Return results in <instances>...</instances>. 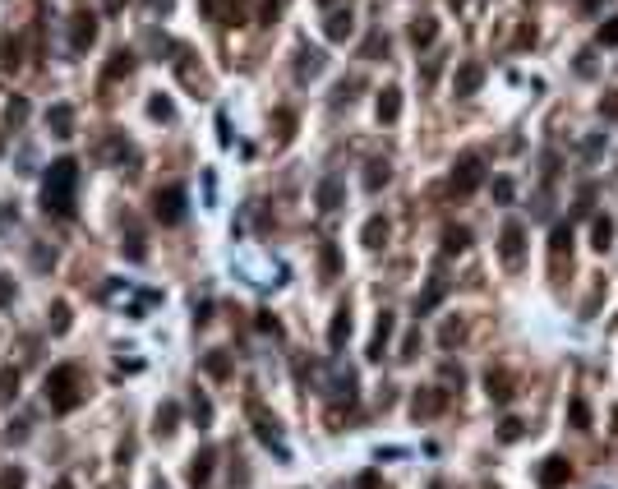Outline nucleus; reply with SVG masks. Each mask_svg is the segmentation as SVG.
I'll return each mask as SVG.
<instances>
[{
  "label": "nucleus",
  "mask_w": 618,
  "mask_h": 489,
  "mask_svg": "<svg viewBox=\"0 0 618 489\" xmlns=\"http://www.w3.org/2000/svg\"><path fill=\"white\" fill-rule=\"evenodd\" d=\"M74 185H78V162H74V157H60V162H51V171H46V185H42L46 212H55V217H74Z\"/></svg>",
  "instance_id": "1"
},
{
  "label": "nucleus",
  "mask_w": 618,
  "mask_h": 489,
  "mask_svg": "<svg viewBox=\"0 0 618 489\" xmlns=\"http://www.w3.org/2000/svg\"><path fill=\"white\" fill-rule=\"evenodd\" d=\"M46 401H51V411H74L78 401H83V392H78V369L74 365H55L51 374H46Z\"/></svg>",
  "instance_id": "2"
},
{
  "label": "nucleus",
  "mask_w": 618,
  "mask_h": 489,
  "mask_svg": "<svg viewBox=\"0 0 618 489\" xmlns=\"http://www.w3.org/2000/svg\"><path fill=\"white\" fill-rule=\"evenodd\" d=\"M568 254H572V226L554 222V231H549V277L554 282H563V259Z\"/></svg>",
  "instance_id": "3"
},
{
  "label": "nucleus",
  "mask_w": 618,
  "mask_h": 489,
  "mask_svg": "<svg viewBox=\"0 0 618 489\" xmlns=\"http://www.w3.org/2000/svg\"><path fill=\"white\" fill-rule=\"evenodd\" d=\"M480 180H485V157L466 153L462 162H457V171H453V194H471Z\"/></svg>",
  "instance_id": "4"
},
{
  "label": "nucleus",
  "mask_w": 618,
  "mask_h": 489,
  "mask_svg": "<svg viewBox=\"0 0 618 489\" xmlns=\"http://www.w3.org/2000/svg\"><path fill=\"white\" fill-rule=\"evenodd\" d=\"M521 249H526V231H521V222H508V226H503V240H498L503 268H512V273H517V268H521Z\"/></svg>",
  "instance_id": "5"
},
{
  "label": "nucleus",
  "mask_w": 618,
  "mask_h": 489,
  "mask_svg": "<svg viewBox=\"0 0 618 489\" xmlns=\"http://www.w3.org/2000/svg\"><path fill=\"white\" fill-rule=\"evenodd\" d=\"M157 217H162V222H180V217H185V189L180 185L157 189Z\"/></svg>",
  "instance_id": "6"
},
{
  "label": "nucleus",
  "mask_w": 618,
  "mask_h": 489,
  "mask_svg": "<svg viewBox=\"0 0 618 489\" xmlns=\"http://www.w3.org/2000/svg\"><path fill=\"white\" fill-rule=\"evenodd\" d=\"M342 199H346L342 176H323V180H319V208H323V212H337V208H342Z\"/></svg>",
  "instance_id": "7"
},
{
  "label": "nucleus",
  "mask_w": 618,
  "mask_h": 489,
  "mask_svg": "<svg viewBox=\"0 0 618 489\" xmlns=\"http://www.w3.org/2000/svg\"><path fill=\"white\" fill-rule=\"evenodd\" d=\"M46 130H51L55 139H69V134H74V106H65V102H55L51 111H46Z\"/></svg>",
  "instance_id": "8"
},
{
  "label": "nucleus",
  "mask_w": 618,
  "mask_h": 489,
  "mask_svg": "<svg viewBox=\"0 0 618 489\" xmlns=\"http://www.w3.org/2000/svg\"><path fill=\"white\" fill-rule=\"evenodd\" d=\"M568 476H572L568 457H549V462L540 467V485H544V489H563V485H568Z\"/></svg>",
  "instance_id": "9"
},
{
  "label": "nucleus",
  "mask_w": 618,
  "mask_h": 489,
  "mask_svg": "<svg viewBox=\"0 0 618 489\" xmlns=\"http://www.w3.org/2000/svg\"><path fill=\"white\" fill-rule=\"evenodd\" d=\"M249 415H254V425H259V439H263L268 448H282V425H277L273 415H268L263 406H259V401L249 406Z\"/></svg>",
  "instance_id": "10"
},
{
  "label": "nucleus",
  "mask_w": 618,
  "mask_h": 489,
  "mask_svg": "<svg viewBox=\"0 0 618 489\" xmlns=\"http://www.w3.org/2000/svg\"><path fill=\"white\" fill-rule=\"evenodd\" d=\"M485 83V65H475V60H466L462 69H457V97H475V88Z\"/></svg>",
  "instance_id": "11"
},
{
  "label": "nucleus",
  "mask_w": 618,
  "mask_h": 489,
  "mask_svg": "<svg viewBox=\"0 0 618 489\" xmlns=\"http://www.w3.org/2000/svg\"><path fill=\"white\" fill-rule=\"evenodd\" d=\"M443 401H448V397H443L439 388H420V392H416V401H411V415H416V420H420V415H439V411H443Z\"/></svg>",
  "instance_id": "12"
},
{
  "label": "nucleus",
  "mask_w": 618,
  "mask_h": 489,
  "mask_svg": "<svg viewBox=\"0 0 618 489\" xmlns=\"http://www.w3.org/2000/svg\"><path fill=\"white\" fill-rule=\"evenodd\" d=\"M346 337H351V310H346V305H337V314H332V328H328V346H332V351H342Z\"/></svg>",
  "instance_id": "13"
},
{
  "label": "nucleus",
  "mask_w": 618,
  "mask_h": 489,
  "mask_svg": "<svg viewBox=\"0 0 618 489\" xmlns=\"http://www.w3.org/2000/svg\"><path fill=\"white\" fill-rule=\"evenodd\" d=\"M351 28H355L351 10H332V14H328V23H323V33H328V42H346V37H351Z\"/></svg>",
  "instance_id": "14"
},
{
  "label": "nucleus",
  "mask_w": 618,
  "mask_h": 489,
  "mask_svg": "<svg viewBox=\"0 0 618 489\" xmlns=\"http://www.w3.org/2000/svg\"><path fill=\"white\" fill-rule=\"evenodd\" d=\"M485 388H489V397H494V401H508L512 397V374H508V369H489V374H485Z\"/></svg>",
  "instance_id": "15"
},
{
  "label": "nucleus",
  "mask_w": 618,
  "mask_h": 489,
  "mask_svg": "<svg viewBox=\"0 0 618 489\" xmlns=\"http://www.w3.org/2000/svg\"><path fill=\"white\" fill-rule=\"evenodd\" d=\"M212 462H217V453H212V448L194 453V462H189V480H194V485H208V476H212Z\"/></svg>",
  "instance_id": "16"
},
{
  "label": "nucleus",
  "mask_w": 618,
  "mask_h": 489,
  "mask_svg": "<svg viewBox=\"0 0 618 489\" xmlns=\"http://www.w3.org/2000/svg\"><path fill=\"white\" fill-rule=\"evenodd\" d=\"M92 37H97V19L78 10V14H74V46L83 51V46H92Z\"/></svg>",
  "instance_id": "17"
},
{
  "label": "nucleus",
  "mask_w": 618,
  "mask_h": 489,
  "mask_svg": "<svg viewBox=\"0 0 618 489\" xmlns=\"http://www.w3.org/2000/svg\"><path fill=\"white\" fill-rule=\"evenodd\" d=\"M397 111H401V92L397 88H383V92H378V120L392 125V120H397Z\"/></svg>",
  "instance_id": "18"
},
{
  "label": "nucleus",
  "mask_w": 618,
  "mask_h": 489,
  "mask_svg": "<svg viewBox=\"0 0 618 489\" xmlns=\"http://www.w3.org/2000/svg\"><path fill=\"white\" fill-rule=\"evenodd\" d=\"M360 240L369 245V249H383V245H387V222H383V217H369L364 231H360Z\"/></svg>",
  "instance_id": "19"
},
{
  "label": "nucleus",
  "mask_w": 618,
  "mask_h": 489,
  "mask_svg": "<svg viewBox=\"0 0 618 489\" xmlns=\"http://www.w3.org/2000/svg\"><path fill=\"white\" fill-rule=\"evenodd\" d=\"M387 337H392V314H383V319H378V328H374V342H369V360H383V346H387Z\"/></svg>",
  "instance_id": "20"
},
{
  "label": "nucleus",
  "mask_w": 618,
  "mask_h": 489,
  "mask_svg": "<svg viewBox=\"0 0 618 489\" xmlns=\"http://www.w3.org/2000/svg\"><path fill=\"white\" fill-rule=\"evenodd\" d=\"M466 245H471V231H466V226H448V231H443V249H448V254H462Z\"/></svg>",
  "instance_id": "21"
},
{
  "label": "nucleus",
  "mask_w": 618,
  "mask_h": 489,
  "mask_svg": "<svg viewBox=\"0 0 618 489\" xmlns=\"http://www.w3.org/2000/svg\"><path fill=\"white\" fill-rule=\"evenodd\" d=\"M300 78H314V74H323V51H309V46H305V51H300Z\"/></svg>",
  "instance_id": "22"
},
{
  "label": "nucleus",
  "mask_w": 618,
  "mask_h": 489,
  "mask_svg": "<svg viewBox=\"0 0 618 489\" xmlns=\"http://www.w3.org/2000/svg\"><path fill=\"white\" fill-rule=\"evenodd\" d=\"M176 420H180V406H176V401L157 406V434H176Z\"/></svg>",
  "instance_id": "23"
},
{
  "label": "nucleus",
  "mask_w": 618,
  "mask_h": 489,
  "mask_svg": "<svg viewBox=\"0 0 618 489\" xmlns=\"http://www.w3.org/2000/svg\"><path fill=\"white\" fill-rule=\"evenodd\" d=\"M434 33H439V23H434V19H416V23H411V42H416V46H430Z\"/></svg>",
  "instance_id": "24"
},
{
  "label": "nucleus",
  "mask_w": 618,
  "mask_h": 489,
  "mask_svg": "<svg viewBox=\"0 0 618 489\" xmlns=\"http://www.w3.org/2000/svg\"><path fill=\"white\" fill-rule=\"evenodd\" d=\"M387 176H392V167H387V162H369V171H364V189H383Z\"/></svg>",
  "instance_id": "25"
},
{
  "label": "nucleus",
  "mask_w": 618,
  "mask_h": 489,
  "mask_svg": "<svg viewBox=\"0 0 618 489\" xmlns=\"http://www.w3.org/2000/svg\"><path fill=\"white\" fill-rule=\"evenodd\" d=\"M23 120H28V102H23V97H14L10 106H5V125H10V130H19Z\"/></svg>",
  "instance_id": "26"
},
{
  "label": "nucleus",
  "mask_w": 618,
  "mask_h": 489,
  "mask_svg": "<svg viewBox=\"0 0 618 489\" xmlns=\"http://www.w3.org/2000/svg\"><path fill=\"white\" fill-rule=\"evenodd\" d=\"M203 369H208L212 378H226V374H231V360H226V351H212V356L203 360Z\"/></svg>",
  "instance_id": "27"
},
{
  "label": "nucleus",
  "mask_w": 618,
  "mask_h": 489,
  "mask_svg": "<svg viewBox=\"0 0 618 489\" xmlns=\"http://www.w3.org/2000/svg\"><path fill=\"white\" fill-rule=\"evenodd\" d=\"M130 69H134V56H130V51H116V56H111V69H107V83H111V78H121V74H130Z\"/></svg>",
  "instance_id": "28"
},
{
  "label": "nucleus",
  "mask_w": 618,
  "mask_h": 489,
  "mask_svg": "<svg viewBox=\"0 0 618 489\" xmlns=\"http://www.w3.org/2000/svg\"><path fill=\"white\" fill-rule=\"evenodd\" d=\"M14 392H19V369L5 365V369H0V401H10Z\"/></svg>",
  "instance_id": "29"
},
{
  "label": "nucleus",
  "mask_w": 618,
  "mask_h": 489,
  "mask_svg": "<svg viewBox=\"0 0 618 489\" xmlns=\"http://www.w3.org/2000/svg\"><path fill=\"white\" fill-rule=\"evenodd\" d=\"M591 235H596V249L605 254L609 240H614V222H609V217H596V231H591Z\"/></svg>",
  "instance_id": "30"
},
{
  "label": "nucleus",
  "mask_w": 618,
  "mask_h": 489,
  "mask_svg": "<svg viewBox=\"0 0 618 489\" xmlns=\"http://www.w3.org/2000/svg\"><path fill=\"white\" fill-rule=\"evenodd\" d=\"M572 429H591V406H586V397H572Z\"/></svg>",
  "instance_id": "31"
},
{
  "label": "nucleus",
  "mask_w": 618,
  "mask_h": 489,
  "mask_svg": "<svg viewBox=\"0 0 618 489\" xmlns=\"http://www.w3.org/2000/svg\"><path fill=\"white\" fill-rule=\"evenodd\" d=\"M245 5L249 0H221V23H245Z\"/></svg>",
  "instance_id": "32"
},
{
  "label": "nucleus",
  "mask_w": 618,
  "mask_h": 489,
  "mask_svg": "<svg viewBox=\"0 0 618 489\" xmlns=\"http://www.w3.org/2000/svg\"><path fill=\"white\" fill-rule=\"evenodd\" d=\"M337 268H342V259H337V245H323V277H337Z\"/></svg>",
  "instance_id": "33"
},
{
  "label": "nucleus",
  "mask_w": 618,
  "mask_h": 489,
  "mask_svg": "<svg viewBox=\"0 0 618 489\" xmlns=\"http://www.w3.org/2000/svg\"><path fill=\"white\" fill-rule=\"evenodd\" d=\"M51 333H69V305H55L51 310Z\"/></svg>",
  "instance_id": "34"
},
{
  "label": "nucleus",
  "mask_w": 618,
  "mask_h": 489,
  "mask_svg": "<svg viewBox=\"0 0 618 489\" xmlns=\"http://www.w3.org/2000/svg\"><path fill=\"white\" fill-rule=\"evenodd\" d=\"M462 337H466V323H448V328L439 333V342H443V346H457Z\"/></svg>",
  "instance_id": "35"
},
{
  "label": "nucleus",
  "mask_w": 618,
  "mask_h": 489,
  "mask_svg": "<svg viewBox=\"0 0 618 489\" xmlns=\"http://www.w3.org/2000/svg\"><path fill=\"white\" fill-rule=\"evenodd\" d=\"M443 291H448V287H443V282H434V287H430V291H425V301H420V314H430V310H434V305H439V301H443Z\"/></svg>",
  "instance_id": "36"
},
{
  "label": "nucleus",
  "mask_w": 618,
  "mask_h": 489,
  "mask_svg": "<svg viewBox=\"0 0 618 489\" xmlns=\"http://www.w3.org/2000/svg\"><path fill=\"white\" fill-rule=\"evenodd\" d=\"M600 42H605V46H618V14H614L609 23H600Z\"/></svg>",
  "instance_id": "37"
},
{
  "label": "nucleus",
  "mask_w": 618,
  "mask_h": 489,
  "mask_svg": "<svg viewBox=\"0 0 618 489\" xmlns=\"http://www.w3.org/2000/svg\"><path fill=\"white\" fill-rule=\"evenodd\" d=\"M498 434H503V443H517V439H521V420H503Z\"/></svg>",
  "instance_id": "38"
},
{
  "label": "nucleus",
  "mask_w": 618,
  "mask_h": 489,
  "mask_svg": "<svg viewBox=\"0 0 618 489\" xmlns=\"http://www.w3.org/2000/svg\"><path fill=\"white\" fill-rule=\"evenodd\" d=\"M0 489H23V471H0Z\"/></svg>",
  "instance_id": "39"
},
{
  "label": "nucleus",
  "mask_w": 618,
  "mask_h": 489,
  "mask_svg": "<svg viewBox=\"0 0 618 489\" xmlns=\"http://www.w3.org/2000/svg\"><path fill=\"white\" fill-rule=\"evenodd\" d=\"M194 420H199V425H208V420H212V406H208L203 397H194Z\"/></svg>",
  "instance_id": "40"
},
{
  "label": "nucleus",
  "mask_w": 618,
  "mask_h": 489,
  "mask_svg": "<svg viewBox=\"0 0 618 489\" xmlns=\"http://www.w3.org/2000/svg\"><path fill=\"white\" fill-rule=\"evenodd\" d=\"M0 65H5V69L19 65V42H5V60H0Z\"/></svg>",
  "instance_id": "41"
},
{
  "label": "nucleus",
  "mask_w": 618,
  "mask_h": 489,
  "mask_svg": "<svg viewBox=\"0 0 618 489\" xmlns=\"http://www.w3.org/2000/svg\"><path fill=\"white\" fill-rule=\"evenodd\" d=\"M494 199H498V203L512 199V180H494Z\"/></svg>",
  "instance_id": "42"
},
{
  "label": "nucleus",
  "mask_w": 618,
  "mask_h": 489,
  "mask_svg": "<svg viewBox=\"0 0 618 489\" xmlns=\"http://www.w3.org/2000/svg\"><path fill=\"white\" fill-rule=\"evenodd\" d=\"M153 116H157V120H171V102L157 97V102H153Z\"/></svg>",
  "instance_id": "43"
},
{
  "label": "nucleus",
  "mask_w": 618,
  "mask_h": 489,
  "mask_svg": "<svg viewBox=\"0 0 618 489\" xmlns=\"http://www.w3.org/2000/svg\"><path fill=\"white\" fill-rule=\"evenodd\" d=\"M14 301V287H10V277H0V305H10Z\"/></svg>",
  "instance_id": "44"
},
{
  "label": "nucleus",
  "mask_w": 618,
  "mask_h": 489,
  "mask_svg": "<svg viewBox=\"0 0 618 489\" xmlns=\"http://www.w3.org/2000/svg\"><path fill=\"white\" fill-rule=\"evenodd\" d=\"M582 10H600V0H582Z\"/></svg>",
  "instance_id": "45"
},
{
  "label": "nucleus",
  "mask_w": 618,
  "mask_h": 489,
  "mask_svg": "<svg viewBox=\"0 0 618 489\" xmlns=\"http://www.w3.org/2000/svg\"><path fill=\"white\" fill-rule=\"evenodd\" d=\"M121 5H125V0H107V10H111V14H116V10H121Z\"/></svg>",
  "instance_id": "46"
},
{
  "label": "nucleus",
  "mask_w": 618,
  "mask_h": 489,
  "mask_svg": "<svg viewBox=\"0 0 618 489\" xmlns=\"http://www.w3.org/2000/svg\"><path fill=\"white\" fill-rule=\"evenodd\" d=\"M55 489H74V480H55Z\"/></svg>",
  "instance_id": "47"
},
{
  "label": "nucleus",
  "mask_w": 618,
  "mask_h": 489,
  "mask_svg": "<svg viewBox=\"0 0 618 489\" xmlns=\"http://www.w3.org/2000/svg\"><path fill=\"white\" fill-rule=\"evenodd\" d=\"M166 5H171V0H153V10H166Z\"/></svg>",
  "instance_id": "48"
},
{
  "label": "nucleus",
  "mask_w": 618,
  "mask_h": 489,
  "mask_svg": "<svg viewBox=\"0 0 618 489\" xmlns=\"http://www.w3.org/2000/svg\"><path fill=\"white\" fill-rule=\"evenodd\" d=\"M319 5H337V0H319Z\"/></svg>",
  "instance_id": "49"
},
{
  "label": "nucleus",
  "mask_w": 618,
  "mask_h": 489,
  "mask_svg": "<svg viewBox=\"0 0 618 489\" xmlns=\"http://www.w3.org/2000/svg\"><path fill=\"white\" fill-rule=\"evenodd\" d=\"M453 5H462V0H453Z\"/></svg>",
  "instance_id": "50"
},
{
  "label": "nucleus",
  "mask_w": 618,
  "mask_h": 489,
  "mask_svg": "<svg viewBox=\"0 0 618 489\" xmlns=\"http://www.w3.org/2000/svg\"><path fill=\"white\" fill-rule=\"evenodd\" d=\"M157 489H166V485H157Z\"/></svg>",
  "instance_id": "51"
}]
</instances>
